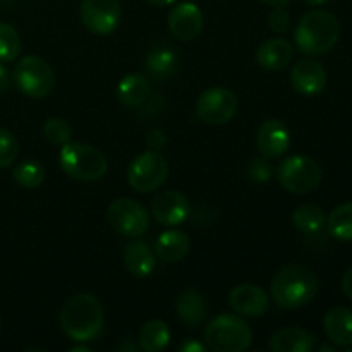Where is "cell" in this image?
Segmentation results:
<instances>
[{"label": "cell", "instance_id": "obj_1", "mask_svg": "<svg viewBox=\"0 0 352 352\" xmlns=\"http://www.w3.org/2000/svg\"><path fill=\"white\" fill-rule=\"evenodd\" d=\"M105 325V313L98 299L88 292L71 296L62 305L60 329L74 342H91L98 339Z\"/></svg>", "mask_w": 352, "mask_h": 352}, {"label": "cell", "instance_id": "obj_2", "mask_svg": "<svg viewBox=\"0 0 352 352\" xmlns=\"http://www.w3.org/2000/svg\"><path fill=\"white\" fill-rule=\"evenodd\" d=\"M318 292V277L309 267L292 263L282 268L270 284V298L280 309L309 305Z\"/></svg>", "mask_w": 352, "mask_h": 352}, {"label": "cell", "instance_id": "obj_3", "mask_svg": "<svg viewBox=\"0 0 352 352\" xmlns=\"http://www.w3.org/2000/svg\"><path fill=\"white\" fill-rule=\"evenodd\" d=\"M340 36V23L329 10H309L299 19L294 30V41L299 52L309 57H320L332 50Z\"/></svg>", "mask_w": 352, "mask_h": 352}, {"label": "cell", "instance_id": "obj_4", "mask_svg": "<svg viewBox=\"0 0 352 352\" xmlns=\"http://www.w3.org/2000/svg\"><path fill=\"white\" fill-rule=\"evenodd\" d=\"M58 164L62 172L71 179L81 182H95L105 177L109 170L107 157L88 143H69L62 144L58 153Z\"/></svg>", "mask_w": 352, "mask_h": 352}, {"label": "cell", "instance_id": "obj_5", "mask_svg": "<svg viewBox=\"0 0 352 352\" xmlns=\"http://www.w3.org/2000/svg\"><path fill=\"white\" fill-rule=\"evenodd\" d=\"M205 342L213 352H243L250 349L253 332L243 316L222 313L206 325Z\"/></svg>", "mask_w": 352, "mask_h": 352}, {"label": "cell", "instance_id": "obj_6", "mask_svg": "<svg viewBox=\"0 0 352 352\" xmlns=\"http://www.w3.org/2000/svg\"><path fill=\"white\" fill-rule=\"evenodd\" d=\"M275 175L285 191L292 195H308L322 184L323 170L315 158L292 155L278 164Z\"/></svg>", "mask_w": 352, "mask_h": 352}, {"label": "cell", "instance_id": "obj_7", "mask_svg": "<svg viewBox=\"0 0 352 352\" xmlns=\"http://www.w3.org/2000/svg\"><path fill=\"white\" fill-rule=\"evenodd\" d=\"M12 81L23 95L45 98L54 91L55 72L52 65L38 55H26L14 65Z\"/></svg>", "mask_w": 352, "mask_h": 352}, {"label": "cell", "instance_id": "obj_8", "mask_svg": "<svg viewBox=\"0 0 352 352\" xmlns=\"http://www.w3.org/2000/svg\"><path fill=\"white\" fill-rule=\"evenodd\" d=\"M167 177L168 164L160 151L146 150L144 153L138 155L127 168L129 186L134 191L143 192V195L157 191L165 184Z\"/></svg>", "mask_w": 352, "mask_h": 352}, {"label": "cell", "instance_id": "obj_9", "mask_svg": "<svg viewBox=\"0 0 352 352\" xmlns=\"http://www.w3.org/2000/svg\"><path fill=\"white\" fill-rule=\"evenodd\" d=\"M107 222L113 232L124 237H140L150 229V215L133 198H119L107 208Z\"/></svg>", "mask_w": 352, "mask_h": 352}, {"label": "cell", "instance_id": "obj_10", "mask_svg": "<svg viewBox=\"0 0 352 352\" xmlns=\"http://www.w3.org/2000/svg\"><path fill=\"white\" fill-rule=\"evenodd\" d=\"M237 107L236 93L223 86H212L196 100V116L208 126H222L236 116Z\"/></svg>", "mask_w": 352, "mask_h": 352}, {"label": "cell", "instance_id": "obj_11", "mask_svg": "<svg viewBox=\"0 0 352 352\" xmlns=\"http://www.w3.org/2000/svg\"><path fill=\"white\" fill-rule=\"evenodd\" d=\"M79 14L89 33L107 36L120 24L122 7L119 0H81Z\"/></svg>", "mask_w": 352, "mask_h": 352}, {"label": "cell", "instance_id": "obj_12", "mask_svg": "<svg viewBox=\"0 0 352 352\" xmlns=\"http://www.w3.org/2000/svg\"><path fill=\"white\" fill-rule=\"evenodd\" d=\"M189 213H191V203L188 196L175 189L158 192L151 201V215L164 227L181 226L188 220Z\"/></svg>", "mask_w": 352, "mask_h": 352}, {"label": "cell", "instance_id": "obj_13", "mask_svg": "<svg viewBox=\"0 0 352 352\" xmlns=\"http://www.w3.org/2000/svg\"><path fill=\"white\" fill-rule=\"evenodd\" d=\"M229 305L243 318H261L270 309V296L253 284H239L229 292Z\"/></svg>", "mask_w": 352, "mask_h": 352}, {"label": "cell", "instance_id": "obj_14", "mask_svg": "<svg viewBox=\"0 0 352 352\" xmlns=\"http://www.w3.org/2000/svg\"><path fill=\"white\" fill-rule=\"evenodd\" d=\"M258 151L267 160H278L291 146V133L278 119H267L261 122L256 133Z\"/></svg>", "mask_w": 352, "mask_h": 352}, {"label": "cell", "instance_id": "obj_15", "mask_svg": "<svg viewBox=\"0 0 352 352\" xmlns=\"http://www.w3.org/2000/svg\"><path fill=\"white\" fill-rule=\"evenodd\" d=\"M205 17L201 9L192 2H181L168 14V30L181 41H192L201 34Z\"/></svg>", "mask_w": 352, "mask_h": 352}, {"label": "cell", "instance_id": "obj_16", "mask_svg": "<svg viewBox=\"0 0 352 352\" xmlns=\"http://www.w3.org/2000/svg\"><path fill=\"white\" fill-rule=\"evenodd\" d=\"M291 85L299 95H320L327 86V69L315 58H301L291 71Z\"/></svg>", "mask_w": 352, "mask_h": 352}, {"label": "cell", "instance_id": "obj_17", "mask_svg": "<svg viewBox=\"0 0 352 352\" xmlns=\"http://www.w3.org/2000/svg\"><path fill=\"white\" fill-rule=\"evenodd\" d=\"M316 336L299 327H284L272 333L268 349L274 352H311L316 347Z\"/></svg>", "mask_w": 352, "mask_h": 352}, {"label": "cell", "instance_id": "obj_18", "mask_svg": "<svg viewBox=\"0 0 352 352\" xmlns=\"http://www.w3.org/2000/svg\"><path fill=\"white\" fill-rule=\"evenodd\" d=\"M294 58V47L285 38H268L258 47L256 62L267 71H282Z\"/></svg>", "mask_w": 352, "mask_h": 352}, {"label": "cell", "instance_id": "obj_19", "mask_svg": "<svg viewBox=\"0 0 352 352\" xmlns=\"http://www.w3.org/2000/svg\"><path fill=\"white\" fill-rule=\"evenodd\" d=\"M325 336L337 347L352 346V311L346 306H336L323 318Z\"/></svg>", "mask_w": 352, "mask_h": 352}, {"label": "cell", "instance_id": "obj_20", "mask_svg": "<svg viewBox=\"0 0 352 352\" xmlns=\"http://www.w3.org/2000/svg\"><path fill=\"white\" fill-rule=\"evenodd\" d=\"M157 254L143 241H131L124 248V265L136 278H144L153 274L157 267Z\"/></svg>", "mask_w": 352, "mask_h": 352}, {"label": "cell", "instance_id": "obj_21", "mask_svg": "<svg viewBox=\"0 0 352 352\" xmlns=\"http://www.w3.org/2000/svg\"><path fill=\"white\" fill-rule=\"evenodd\" d=\"M191 250V239L186 232L177 229H170L162 232L155 243V254L165 263H177L184 260L186 254Z\"/></svg>", "mask_w": 352, "mask_h": 352}, {"label": "cell", "instance_id": "obj_22", "mask_svg": "<svg viewBox=\"0 0 352 352\" xmlns=\"http://www.w3.org/2000/svg\"><path fill=\"white\" fill-rule=\"evenodd\" d=\"M150 96V81L143 72H129L117 82V100L127 109L141 107Z\"/></svg>", "mask_w": 352, "mask_h": 352}, {"label": "cell", "instance_id": "obj_23", "mask_svg": "<svg viewBox=\"0 0 352 352\" xmlns=\"http://www.w3.org/2000/svg\"><path fill=\"white\" fill-rule=\"evenodd\" d=\"M208 305L205 296L196 289H186L175 301V313L179 320L188 327H198L205 322Z\"/></svg>", "mask_w": 352, "mask_h": 352}, {"label": "cell", "instance_id": "obj_24", "mask_svg": "<svg viewBox=\"0 0 352 352\" xmlns=\"http://www.w3.org/2000/svg\"><path fill=\"white\" fill-rule=\"evenodd\" d=\"M177 54L167 45H157L146 55V71L157 81H167L177 72Z\"/></svg>", "mask_w": 352, "mask_h": 352}, {"label": "cell", "instance_id": "obj_25", "mask_svg": "<svg viewBox=\"0 0 352 352\" xmlns=\"http://www.w3.org/2000/svg\"><path fill=\"white\" fill-rule=\"evenodd\" d=\"M170 327L162 320H150L144 323L138 336L140 349L144 352H160L170 344Z\"/></svg>", "mask_w": 352, "mask_h": 352}, {"label": "cell", "instance_id": "obj_26", "mask_svg": "<svg viewBox=\"0 0 352 352\" xmlns=\"http://www.w3.org/2000/svg\"><path fill=\"white\" fill-rule=\"evenodd\" d=\"M292 223L302 234H316L325 227L327 215L322 206L315 203H302L292 212Z\"/></svg>", "mask_w": 352, "mask_h": 352}, {"label": "cell", "instance_id": "obj_27", "mask_svg": "<svg viewBox=\"0 0 352 352\" xmlns=\"http://www.w3.org/2000/svg\"><path fill=\"white\" fill-rule=\"evenodd\" d=\"M327 229L332 237L342 243L352 241V201L342 203L327 219Z\"/></svg>", "mask_w": 352, "mask_h": 352}, {"label": "cell", "instance_id": "obj_28", "mask_svg": "<svg viewBox=\"0 0 352 352\" xmlns=\"http://www.w3.org/2000/svg\"><path fill=\"white\" fill-rule=\"evenodd\" d=\"M12 179L17 186L24 189H36L45 181V168L38 162L26 160L12 168Z\"/></svg>", "mask_w": 352, "mask_h": 352}, {"label": "cell", "instance_id": "obj_29", "mask_svg": "<svg viewBox=\"0 0 352 352\" xmlns=\"http://www.w3.org/2000/svg\"><path fill=\"white\" fill-rule=\"evenodd\" d=\"M23 52V40L14 26L0 23V62H14Z\"/></svg>", "mask_w": 352, "mask_h": 352}, {"label": "cell", "instance_id": "obj_30", "mask_svg": "<svg viewBox=\"0 0 352 352\" xmlns=\"http://www.w3.org/2000/svg\"><path fill=\"white\" fill-rule=\"evenodd\" d=\"M43 136L54 146H62L72 140L71 124L62 117H50L43 124Z\"/></svg>", "mask_w": 352, "mask_h": 352}, {"label": "cell", "instance_id": "obj_31", "mask_svg": "<svg viewBox=\"0 0 352 352\" xmlns=\"http://www.w3.org/2000/svg\"><path fill=\"white\" fill-rule=\"evenodd\" d=\"M19 155L17 138L9 129L0 127V168H7L16 162Z\"/></svg>", "mask_w": 352, "mask_h": 352}, {"label": "cell", "instance_id": "obj_32", "mask_svg": "<svg viewBox=\"0 0 352 352\" xmlns=\"http://www.w3.org/2000/svg\"><path fill=\"white\" fill-rule=\"evenodd\" d=\"M248 177L254 182H267L272 177V165L270 160L263 157L251 158L248 164Z\"/></svg>", "mask_w": 352, "mask_h": 352}, {"label": "cell", "instance_id": "obj_33", "mask_svg": "<svg viewBox=\"0 0 352 352\" xmlns=\"http://www.w3.org/2000/svg\"><path fill=\"white\" fill-rule=\"evenodd\" d=\"M268 28L274 33L284 34L291 28V14L287 12L285 7H274L268 14Z\"/></svg>", "mask_w": 352, "mask_h": 352}, {"label": "cell", "instance_id": "obj_34", "mask_svg": "<svg viewBox=\"0 0 352 352\" xmlns=\"http://www.w3.org/2000/svg\"><path fill=\"white\" fill-rule=\"evenodd\" d=\"M146 146L148 150L162 151L167 146V134L164 129H151L146 134Z\"/></svg>", "mask_w": 352, "mask_h": 352}, {"label": "cell", "instance_id": "obj_35", "mask_svg": "<svg viewBox=\"0 0 352 352\" xmlns=\"http://www.w3.org/2000/svg\"><path fill=\"white\" fill-rule=\"evenodd\" d=\"M208 347L205 346V344L198 342V340L195 339H186L184 342L179 346V351L181 352H205Z\"/></svg>", "mask_w": 352, "mask_h": 352}, {"label": "cell", "instance_id": "obj_36", "mask_svg": "<svg viewBox=\"0 0 352 352\" xmlns=\"http://www.w3.org/2000/svg\"><path fill=\"white\" fill-rule=\"evenodd\" d=\"M10 81H12V74H10V72L7 71L6 65L0 62V95H3V93L9 89Z\"/></svg>", "mask_w": 352, "mask_h": 352}, {"label": "cell", "instance_id": "obj_37", "mask_svg": "<svg viewBox=\"0 0 352 352\" xmlns=\"http://www.w3.org/2000/svg\"><path fill=\"white\" fill-rule=\"evenodd\" d=\"M342 291L344 294L352 301V267L344 274L342 277Z\"/></svg>", "mask_w": 352, "mask_h": 352}, {"label": "cell", "instance_id": "obj_38", "mask_svg": "<svg viewBox=\"0 0 352 352\" xmlns=\"http://www.w3.org/2000/svg\"><path fill=\"white\" fill-rule=\"evenodd\" d=\"M260 2L267 3V6L270 7H285L291 0H260Z\"/></svg>", "mask_w": 352, "mask_h": 352}, {"label": "cell", "instance_id": "obj_39", "mask_svg": "<svg viewBox=\"0 0 352 352\" xmlns=\"http://www.w3.org/2000/svg\"><path fill=\"white\" fill-rule=\"evenodd\" d=\"M150 3H153V6L157 7H168L172 6V3H175V0H148Z\"/></svg>", "mask_w": 352, "mask_h": 352}, {"label": "cell", "instance_id": "obj_40", "mask_svg": "<svg viewBox=\"0 0 352 352\" xmlns=\"http://www.w3.org/2000/svg\"><path fill=\"white\" fill-rule=\"evenodd\" d=\"M117 349H120V351H138V346L136 344H131L129 340H126V344H120L119 347H117Z\"/></svg>", "mask_w": 352, "mask_h": 352}, {"label": "cell", "instance_id": "obj_41", "mask_svg": "<svg viewBox=\"0 0 352 352\" xmlns=\"http://www.w3.org/2000/svg\"><path fill=\"white\" fill-rule=\"evenodd\" d=\"M318 351L320 352H336L337 346L336 344H332V346H330V344H322V346L318 347Z\"/></svg>", "mask_w": 352, "mask_h": 352}, {"label": "cell", "instance_id": "obj_42", "mask_svg": "<svg viewBox=\"0 0 352 352\" xmlns=\"http://www.w3.org/2000/svg\"><path fill=\"white\" fill-rule=\"evenodd\" d=\"M71 352H89L91 349H89L88 346H81V342H79V346H74V347H71V349H69Z\"/></svg>", "mask_w": 352, "mask_h": 352}, {"label": "cell", "instance_id": "obj_43", "mask_svg": "<svg viewBox=\"0 0 352 352\" xmlns=\"http://www.w3.org/2000/svg\"><path fill=\"white\" fill-rule=\"evenodd\" d=\"M306 3H308V6H313V7H320V6H323V3H327L329 2V0H305Z\"/></svg>", "mask_w": 352, "mask_h": 352}]
</instances>
